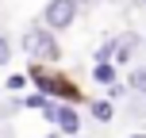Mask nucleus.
Instances as JSON below:
<instances>
[{
    "mask_svg": "<svg viewBox=\"0 0 146 138\" xmlns=\"http://www.w3.org/2000/svg\"><path fill=\"white\" fill-rule=\"evenodd\" d=\"M127 85H131V88H139V92H146V65H139V69H135Z\"/></svg>",
    "mask_w": 146,
    "mask_h": 138,
    "instance_id": "nucleus-7",
    "label": "nucleus"
},
{
    "mask_svg": "<svg viewBox=\"0 0 146 138\" xmlns=\"http://www.w3.org/2000/svg\"><path fill=\"white\" fill-rule=\"evenodd\" d=\"M123 92H127V85H111V88H108L111 100H123Z\"/></svg>",
    "mask_w": 146,
    "mask_h": 138,
    "instance_id": "nucleus-10",
    "label": "nucleus"
},
{
    "mask_svg": "<svg viewBox=\"0 0 146 138\" xmlns=\"http://www.w3.org/2000/svg\"><path fill=\"white\" fill-rule=\"evenodd\" d=\"M23 104H27V108H35V111H46V108H50V100H46L42 92H31V96H27Z\"/></svg>",
    "mask_w": 146,
    "mask_h": 138,
    "instance_id": "nucleus-6",
    "label": "nucleus"
},
{
    "mask_svg": "<svg viewBox=\"0 0 146 138\" xmlns=\"http://www.w3.org/2000/svg\"><path fill=\"white\" fill-rule=\"evenodd\" d=\"M77 138H85V134H77Z\"/></svg>",
    "mask_w": 146,
    "mask_h": 138,
    "instance_id": "nucleus-13",
    "label": "nucleus"
},
{
    "mask_svg": "<svg viewBox=\"0 0 146 138\" xmlns=\"http://www.w3.org/2000/svg\"><path fill=\"white\" fill-rule=\"evenodd\" d=\"M8 88H12V92H19V88H27V77H23V73H12V77H8Z\"/></svg>",
    "mask_w": 146,
    "mask_h": 138,
    "instance_id": "nucleus-8",
    "label": "nucleus"
},
{
    "mask_svg": "<svg viewBox=\"0 0 146 138\" xmlns=\"http://www.w3.org/2000/svg\"><path fill=\"white\" fill-rule=\"evenodd\" d=\"M92 115L100 119V123H108V119H111V100H96L92 104Z\"/></svg>",
    "mask_w": 146,
    "mask_h": 138,
    "instance_id": "nucleus-5",
    "label": "nucleus"
},
{
    "mask_svg": "<svg viewBox=\"0 0 146 138\" xmlns=\"http://www.w3.org/2000/svg\"><path fill=\"white\" fill-rule=\"evenodd\" d=\"M73 15H77V0H50L46 12H42L46 31H66L69 23H73Z\"/></svg>",
    "mask_w": 146,
    "mask_h": 138,
    "instance_id": "nucleus-2",
    "label": "nucleus"
},
{
    "mask_svg": "<svg viewBox=\"0 0 146 138\" xmlns=\"http://www.w3.org/2000/svg\"><path fill=\"white\" fill-rule=\"evenodd\" d=\"M92 81H96V85H119V81H115V61H96V65H92Z\"/></svg>",
    "mask_w": 146,
    "mask_h": 138,
    "instance_id": "nucleus-4",
    "label": "nucleus"
},
{
    "mask_svg": "<svg viewBox=\"0 0 146 138\" xmlns=\"http://www.w3.org/2000/svg\"><path fill=\"white\" fill-rule=\"evenodd\" d=\"M46 138H62V134H46Z\"/></svg>",
    "mask_w": 146,
    "mask_h": 138,
    "instance_id": "nucleus-12",
    "label": "nucleus"
},
{
    "mask_svg": "<svg viewBox=\"0 0 146 138\" xmlns=\"http://www.w3.org/2000/svg\"><path fill=\"white\" fill-rule=\"evenodd\" d=\"M8 58H12V46H8V38L0 35V65H8Z\"/></svg>",
    "mask_w": 146,
    "mask_h": 138,
    "instance_id": "nucleus-9",
    "label": "nucleus"
},
{
    "mask_svg": "<svg viewBox=\"0 0 146 138\" xmlns=\"http://www.w3.org/2000/svg\"><path fill=\"white\" fill-rule=\"evenodd\" d=\"M54 127H58V134H77V131H81V119H77V111H73L69 104H62V108H58V119H54Z\"/></svg>",
    "mask_w": 146,
    "mask_h": 138,
    "instance_id": "nucleus-3",
    "label": "nucleus"
},
{
    "mask_svg": "<svg viewBox=\"0 0 146 138\" xmlns=\"http://www.w3.org/2000/svg\"><path fill=\"white\" fill-rule=\"evenodd\" d=\"M127 138H146V134H127Z\"/></svg>",
    "mask_w": 146,
    "mask_h": 138,
    "instance_id": "nucleus-11",
    "label": "nucleus"
},
{
    "mask_svg": "<svg viewBox=\"0 0 146 138\" xmlns=\"http://www.w3.org/2000/svg\"><path fill=\"white\" fill-rule=\"evenodd\" d=\"M142 4H146V0H142Z\"/></svg>",
    "mask_w": 146,
    "mask_h": 138,
    "instance_id": "nucleus-14",
    "label": "nucleus"
},
{
    "mask_svg": "<svg viewBox=\"0 0 146 138\" xmlns=\"http://www.w3.org/2000/svg\"><path fill=\"white\" fill-rule=\"evenodd\" d=\"M23 50H27L31 58H38V61H58V58H62L58 38H54L50 31H42V27H35V31L23 35Z\"/></svg>",
    "mask_w": 146,
    "mask_h": 138,
    "instance_id": "nucleus-1",
    "label": "nucleus"
}]
</instances>
